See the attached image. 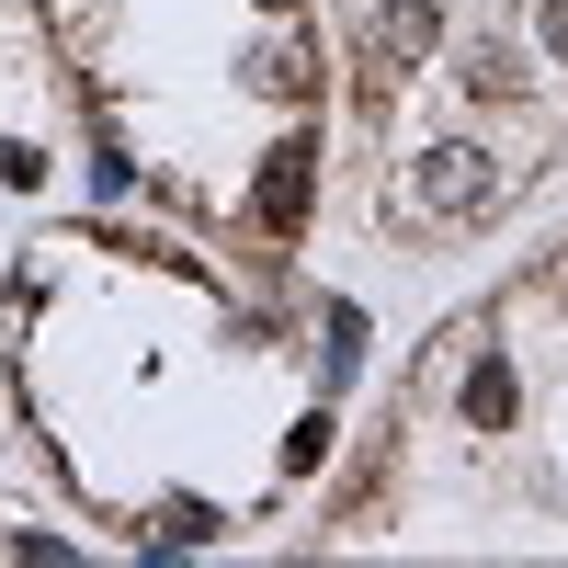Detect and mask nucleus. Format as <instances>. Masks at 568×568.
<instances>
[{"instance_id":"1","label":"nucleus","mask_w":568,"mask_h":568,"mask_svg":"<svg viewBox=\"0 0 568 568\" xmlns=\"http://www.w3.org/2000/svg\"><path fill=\"white\" fill-rule=\"evenodd\" d=\"M433 34H444L433 0H375V12H364V34H353V91H364V114H387V91L433 58Z\"/></svg>"},{"instance_id":"2","label":"nucleus","mask_w":568,"mask_h":568,"mask_svg":"<svg viewBox=\"0 0 568 568\" xmlns=\"http://www.w3.org/2000/svg\"><path fill=\"white\" fill-rule=\"evenodd\" d=\"M500 205V160L489 149H420V171H409V194H398V216H433V227H466V216H489Z\"/></svg>"},{"instance_id":"3","label":"nucleus","mask_w":568,"mask_h":568,"mask_svg":"<svg viewBox=\"0 0 568 568\" xmlns=\"http://www.w3.org/2000/svg\"><path fill=\"white\" fill-rule=\"evenodd\" d=\"M307 194H318V149H307V136H284V149L262 160V182H251V216L273 227V240H296V227H307Z\"/></svg>"},{"instance_id":"4","label":"nucleus","mask_w":568,"mask_h":568,"mask_svg":"<svg viewBox=\"0 0 568 568\" xmlns=\"http://www.w3.org/2000/svg\"><path fill=\"white\" fill-rule=\"evenodd\" d=\"M466 91H478V103H511V91H524V58H511L500 34H478L466 45Z\"/></svg>"},{"instance_id":"5","label":"nucleus","mask_w":568,"mask_h":568,"mask_svg":"<svg viewBox=\"0 0 568 568\" xmlns=\"http://www.w3.org/2000/svg\"><path fill=\"white\" fill-rule=\"evenodd\" d=\"M262 91H273V103H307V91H318V69H307V45H296V34L262 45Z\"/></svg>"},{"instance_id":"6","label":"nucleus","mask_w":568,"mask_h":568,"mask_svg":"<svg viewBox=\"0 0 568 568\" xmlns=\"http://www.w3.org/2000/svg\"><path fill=\"white\" fill-rule=\"evenodd\" d=\"M466 420H478V433L511 420V364H478V375H466Z\"/></svg>"},{"instance_id":"7","label":"nucleus","mask_w":568,"mask_h":568,"mask_svg":"<svg viewBox=\"0 0 568 568\" xmlns=\"http://www.w3.org/2000/svg\"><path fill=\"white\" fill-rule=\"evenodd\" d=\"M535 34H546V58L568 69V0H535Z\"/></svg>"}]
</instances>
